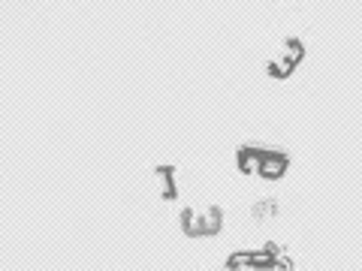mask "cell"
<instances>
[{"instance_id": "6da1fadb", "label": "cell", "mask_w": 362, "mask_h": 271, "mask_svg": "<svg viewBox=\"0 0 362 271\" xmlns=\"http://www.w3.org/2000/svg\"><path fill=\"white\" fill-rule=\"evenodd\" d=\"M181 226H185L187 235H194V239H206V235H218L221 226H223V217L218 208H209V211H185L181 214Z\"/></svg>"}, {"instance_id": "7a4b0ae2", "label": "cell", "mask_w": 362, "mask_h": 271, "mask_svg": "<svg viewBox=\"0 0 362 271\" xmlns=\"http://www.w3.org/2000/svg\"><path fill=\"white\" fill-rule=\"evenodd\" d=\"M287 166H290V160L281 151H263V160H259V175L263 178H281L287 172Z\"/></svg>"}, {"instance_id": "3957f363", "label": "cell", "mask_w": 362, "mask_h": 271, "mask_svg": "<svg viewBox=\"0 0 362 271\" xmlns=\"http://www.w3.org/2000/svg\"><path fill=\"white\" fill-rule=\"evenodd\" d=\"M302 58H305V45H302L299 40H290L287 49H284V58H281V64H284L287 70H296V66L302 64Z\"/></svg>"}, {"instance_id": "277c9868", "label": "cell", "mask_w": 362, "mask_h": 271, "mask_svg": "<svg viewBox=\"0 0 362 271\" xmlns=\"http://www.w3.org/2000/svg\"><path fill=\"white\" fill-rule=\"evenodd\" d=\"M154 178H157V184H160V196H163V199H173V196H175V175H173V169L160 166V169L154 172Z\"/></svg>"}, {"instance_id": "5b68a950", "label": "cell", "mask_w": 362, "mask_h": 271, "mask_svg": "<svg viewBox=\"0 0 362 271\" xmlns=\"http://www.w3.org/2000/svg\"><path fill=\"white\" fill-rule=\"evenodd\" d=\"M259 160H263V148H242L239 151L242 172H259Z\"/></svg>"}, {"instance_id": "8992f818", "label": "cell", "mask_w": 362, "mask_h": 271, "mask_svg": "<svg viewBox=\"0 0 362 271\" xmlns=\"http://www.w3.org/2000/svg\"><path fill=\"white\" fill-rule=\"evenodd\" d=\"M254 214H257V217H269V214H272V202H259V205L254 208Z\"/></svg>"}]
</instances>
